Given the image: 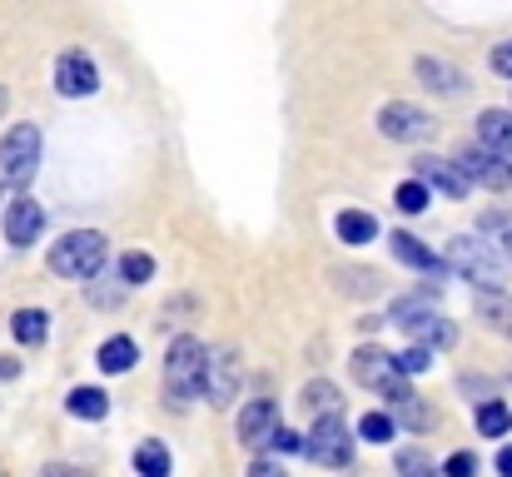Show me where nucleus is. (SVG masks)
<instances>
[{
    "label": "nucleus",
    "instance_id": "1",
    "mask_svg": "<svg viewBox=\"0 0 512 477\" xmlns=\"http://www.w3.org/2000/svg\"><path fill=\"white\" fill-rule=\"evenodd\" d=\"M204 363H209V348L194 338V333H179L165 353V398L170 408H184L189 398L204 393Z\"/></svg>",
    "mask_w": 512,
    "mask_h": 477
},
{
    "label": "nucleus",
    "instance_id": "2",
    "mask_svg": "<svg viewBox=\"0 0 512 477\" xmlns=\"http://www.w3.org/2000/svg\"><path fill=\"white\" fill-rule=\"evenodd\" d=\"M105 254H110V239L100 229H75V234L55 239L50 274H60V279H95L100 264H105Z\"/></svg>",
    "mask_w": 512,
    "mask_h": 477
},
{
    "label": "nucleus",
    "instance_id": "3",
    "mask_svg": "<svg viewBox=\"0 0 512 477\" xmlns=\"http://www.w3.org/2000/svg\"><path fill=\"white\" fill-rule=\"evenodd\" d=\"M448 269H458L463 279H473L483 294H493V289L508 284V264H503L498 249H493L488 239H478V234H458V239L448 244Z\"/></svg>",
    "mask_w": 512,
    "mask_h": 477
},
{
    "label": "nucleus",
    "instance_id": "4",
    "mask_svg": "<svg viewBox=\"0 0 512 477\" xmlns=\"http://www.w3.org/2000/svg\"><path fill=\"white\" fill-rule=\"evenodd\" d=\"M40 169V130L35 125H15L0 140V184H30Z\"/></svg>",
    "mask_w": 512,
    "mask_h": 477
},
{
    "label": "nucleus",
    "instance_id": "5",
    "mask_svg": "<svg viewBox=\"0 0 512 477\" xmlns=\"http://www.w3.org/2000/svg\"><path fill=\"white\" fill-rule=\"evenodd\" d=\"M304 458H314V463H324V468H348V463H353V438H348V423H343L339 413L314 423V433H309V443H304Z\"/></svg>",
    "mask_w": 512,
    "mask_h": 477
},
{
    "label": "nucleus",
    "instance_id": "6",
    "mask_svg": "<svg viewBox=\"0 0 512 477\" xmlns=\"http://www.w3.org/2000/svg\"><path fill=\"white\" fill-rule=\"evenodd\" d=\"M378 130H383L388 140L418 145V140L433 135V120H428V110H418V105H408V100H388V105L378 110Z\"/></svg>",
    "mask_w": 512,
    "mask_h": 477
},
{
    "label": "nucleus",
    "instance_id": "7",
    "mask_svg": "<svg viewBox=\"0 0 512 477\" xmlns=\"http://www.w3.org/2000/svg\"><path fill=\"white\" fill-rule=\"evenodd\" d=\"M453 164H458V174H463L468 184H483V189H493V194H508L512 189V164L498 155H488L483 145H478V150H463Z\"/></svg>",
    "mask_w": 512,
    "mask_h": 477
},
{
    "label": "nucleus",
    "instance_id": "8",
    "mask_svg": "<svg viewBox=\"0 0 512 477\" xmlns=\"http://www.w3.org/2000/svg\"><path fill=\"white\" fill-rule=\"evenodd\" d=\"M55 90H60L65 100H85V95H95V90H100V70H95V60L80 55V50H65V55L55 60Z\"/></svg>",
    "mask_w": 512,
    "mask_h": 477
},
{
    "label": "nucleus",
    "instance_id": "9",
    "mask_svg": "<svg viewBox=\"0 0 512 477\" xmlns=\"http://www.w3.org/2000/svg\"><path fill=\"white\" fill-rule=\"evenodd\" d=\"M204 393L214 408H229V398H239V358L229 348H214L204 363Z\"/></svg>",
    "mask_w": 512,
    "mask_h": 477
},
{
    "label": "nucleus",
    "instance_id": "10",
    "mask_svg": "<svg viewBox=\"0 0 512 477\" xmlns=\"http://www.w3.org/2000/svg\"><path fill=\"white\" fill-rule=\"evenodd\" d=\"M274 433H279V403H274V398L244 403V413H239V443H244V448H264Z\"/></svg>",
    "mask_w": 512,
    "mask_h": 477
},
{
    "label": "nucleus",
    "instance_id": "11",
    "mask_svg": "<svg viewBox=\"0 0 512 477\" xmlns=\"http://www.w3.org/2000/svg\"><path fill=\"white\" fill-rule=\"evenodd\" d=\"M413 179L423 184V189H438V194H448V199H468V179L458 174V164L453 159H413Z\"/></svg>",
    "mask_w": 512,
    "mask_h": 477
},
{
    "label": "nucleus",
    "instance_id": "12",
    "mask_svg": "<svg viewBox=\"0 0 512 477\" xmlns=\"http://www.w3.org/2000/svg\"><path fill=\"white\" fill-rule=\"evenodd\" d=\"M40 229H45V209L35 199H10V209H5V239L15 249H30L40 239Z\"/></svg>",
    "mask_w": 512,
    "mask_h": 477
},
{
    "label": "nucleus",
    "instance_id": "13",
    "mask_svg": "<svg viewBox=\"0 0 512 477\" xmlns=\"http://www.w3.org/2000/svg\"><path fill=\"white\" fill-rule=\"evenodd\" d=\"M388 249L408 264V269H418V274H433V279H448V264L428 249V244H418L408 229H398V234H388Z\"/></svg>",
    "mask_w": 512,
    "mask_h": 477
},
{
    "label": "nucleus",
    "instance_id": "14",
    "mask_svg": "<svg viewBox=\"0 0 512 477\" xmlns=\"http://www.w3.org/2000/svg\"><path fill=\"white\" fill-rule=\"evenodd\" d=\"M408 338H413V348L438 353V348H453L458 343V328H453V318H443L433 309V314H423L418 323H408Z\"/></svg>",
    "mask_w": 512,
    "mask_h": 477
},
{
    "label": "nucleus",
    "instance_id": "15",
    "mask_svg": "<svg viewBox=\"0 0 512 477\" xmlns=\"http://www.w3.org/2000/svg\"><path fill=\"white\" fill-rule=\"evenodd\" d=\"M353 378L363 383V388H383L388 378H398V368H393V353H383V348H358L353 353Z\"/></svg>",
    "mask_w": 512,
    "mask_h": 477
},
{
    "label": "nucleus",
    "instance_id": "16",
    "mask_svg": "<svg viewBox=\"0 0 512 477\" xmlns=\"http://www.w3.org/2000/svg\"><path fill=\"white\" fill-rule=\"evenodd\" d=\"M478 140H483V150L498 159H508L512 164V115L508 110H483V120H478Z\"/></svg>",
    "mask_w": 512,
    "mask_h": 477
},
{
    "label": "nucleus",
    "instance_id": "17",
    "mask_svg": "<svg viewBox=\"0 0 512 477\" xmlns=\"http://www.w3.org/2000/svg\"><path fill=\"white\" fill-rule=\"evenodd\" d=\"M418 80H423L428 90H438V95H463V90H468L463 70L448 65V60H438V55H423V60H418Z\"/></svg>",
    "mask_w": 512,
    "mask_h": 477
},
{
    "label": "nucleus",
    "instance_id": "18",
    "mask_svg": "<svg viewBox=\"0 0 512 477\" xmlns=\"http://www.w3.org/2000/svg\"><path fill=\"white\" fill-rule=\"evenodd\" d=\"M135 358H140V348H135V338H125V333H115V338H105L100 343V368L105 373H130L135 368Z\"/></svg>",
    "mask_w": 512,
    "mask_h": 477
},
{
    "label": "nucleus",
    "instance_id": "19",
    "mask_svg": "<svg viewBox=\"0 0 512 477\" xmlns=\"http://www.w3.org/2000/svg\"><path fill=\"white\" fill-rule=\"evenodd\" d=\"M65 408H70L75 418H85V423H100V418L110 413V398H105L100 388H70Z\"/></svg>",
    "mask_w": 512,
    "mask_h": 477
},
{
    "label": "nucleus",
    "instance_id": "20",
    "mask_svg": "<svg viewBox=\"0 0 512 477\" xmlns=\"http://www.w3.org/2000/svg\"><path fill=\"white\" fill-rule=\"evenodd\" d=\"M334 229H339L343 244H368V239H378V219H373V214H363V209H343Z\"/></svg>",
    "mask_w": 512,
    "mask_h": 477
},
{
    "label": "nucleus",
    "instance_id": "21",
    "mask_svg": "<svg viewBox=\"0 0 512 477\" xmlns=\"http://www.w3.org/2000/svg\"><path fill=\"white\" fill-rule=\"evenodd\" d=\"M135 473L140 477H170V448L160 438H145L135 448Z\"/></svg>",
    "mask_w": 512,
    "mask_h": 477
},
{
    "label": "nucleus",
    "instance_id": "22",
    "mask_svg": "<svg viewBox=\"0 0 512 477\" xmlns=\"http://www.w3.org/2000/svg\"><path fill=\"white\" fill-rule=\"evenodd\" d=\"M10 333H15L25 348H40L45 333H50V314H40V309H20V314L10 318Z\"/></svg>",
    "mask_w": 512,
    "mask_h": 477
},
{
    "label": "nucleus",
    "instance_id": "23",
    "mask_svg": "<svg viewBox=\"0 0 512 477\" xmlns=\"http://www.w3.org/2000/svg\"><path fill=\"white\" fill-rule=\"evenodd\" d=\"M304 408H314L319 418H334V413H339V388H334L329 378L304 383Z\"/></svg>",
    "mask_w": 512,
    "mask_h": 477
},
{
    "label": "nucleus",
    "instance_id": "24",
    "mask_svg": "<svg viewBox=\"0 0 512 477\" xmlns=\"http://www.w3.org/2000/svg\"><path fill=\"white\" fill-rule=\"evenodd\" d=\"M478 433H483V438H503V433H512V408L508 403L488 398V403L478 408Z\"/></svg>",
    "mask_w": 512,
    "mask_h": 477
},
{
    "label": "nucleus",
    "instance_id": "25",
    "mask_svg": "<svg viewBox=\"0 0 512 477\" xmlns=\"http://www.w3.org/2000/svg\"><path fill=\"white\" fill-rule=\"evenodd\" d=\"M150 279H155V259H150L145 249H130V254L120 259V284L135 289V284H150Z\"/></svg>",
    "mask_w": 512,
    "mask_h": 477
},
{
    "label": "nucleus",
    "instance_id": "26",
    "mask_svg": "<svg viewBox=\"0 0 512 477\" xmlns=\"http://www.w3.org/2000/svg\"><path fill=\"white\" fill-rule=\"evenodd\" d=\"M423 314H433V304L423 299V294H408V299H393L388 304V318L398 323V328H408V323H418Z\"/></svg>",
    "mask_w": 512,
    "mask_h": 477
},
{
    "label": "nucleus",
    "instance_id": "27",
    "mask_svg": "<svg viewBox=\"0 0 512 477\" xmlns=\"http://www.w3.org/2000/svg\"><path fill=\"white\" fill-rule=\"evenodd\" d=\"M393 433H398V423H393L388 413H363V418H358V438H363V443H388Z\"/></svg>",
    "mask_w": 512,
    "mask_h": 477
},
{
    "label": "nucleus",
    "instance_id": "28",
    "mask_svg": "<svg viewBox=\"0 0 512 477\" xmlns=\"http://www.w3.org/2000/svg\"><path fill=\"white\" fill-rule=\"evenodd\" d=\"M398 477H438V463L423 448H403L398 453Z\"/></svg>",
    "mask_w": 512,
    "mask_h": 477
},
{
    "label": "nucleus",
    "instance_id": "29",
    "mask_svg": "<svg viewBox=\"0 0 512 477\" xmlns=\"http://www.w3.org/2000/svg\"><path fill=\"white\" fill-rule=\"evenodd\" d=\"M388 418H393V423H408L413 433H428V428H433V408H423L418 398H408V403H403V408H393Z\"/></svg>",
    "mask_w": 512,
    "mask_h": 477
},
{
    "label": "nucleus",
    "instance_id": "30",
    "mask_svg": "<svg viewBox=\"0 0 512 477\" xmlns=\"http://www.w3.org/2000/svg\"><path fill=\"white\" fill-rule=\"evenodd\" d=\"M393 204H398L403 214H423V209H428V189H423L418 179H403L398 194H393Z\"/></svg>",
    "mask_w": 512,
    "mask_h": 477
},
{
    "label": "nucleus",
    "instance_id": "31",
    "mask_svg": "<svg viewBox=\"0 0 512 477\" xmlns=\"http://www.w3.org/2000/svg\"><path fill=\"white\" fill-rule=\"evenodd\" d=\"M393 368H398V378L428 373V368H433V353H428V348H403V353H393Z\"/></svg>",
    "mask_w": 512,
    "mask_h": 477
},
{
    "label": "nucleus",
    "instance_id": "32",
    "mask_svg": "<svg viewBox=\"0 0 512 477\" xmlns=\"http://www.w3.org/2000/svg\"><path fill=\"white\" fill-rule=\"evenodd\" d=\"M478 314L488 323H512V294H483L478 299Z\"/></svg>",
    "mask_w": 512,
    "mask_h": 477
},
{
    "label": "nucleus",
    "instance_id": "33",
    "mask_svg": "<svg viewBox=\"0 0 512 477\" xmlns=\"http://www.w3.org/2000/svg\"><path fill=\"white\" fill-rule=\"evenodd\" d=\"M443 477H478V458H473V453H453V458L443 463Z\"/></svg>",
    "mask_w": 512,
    "mask_h": 477
},
{
    "label": "nucleus",
    "instance_id": "34",
    "mask_svg": "<svg viewBox=\"0 0 512 477\" xmlns=\"http://www.w3.org/2000/svg\"><path fill=\"white\" fill-rule=\"evenodd\" d=\"M378 393L388 398V408H403V403L413 398V388H408V378H388V383H383Z\"/></svg>",
    "mask_w": 512,
    "mask_h": 477
},
{
    "label": "nucleus",
    "instance_id": "35",
    "mask_svg": "<svg viewBox=\"0 0 512 477\" xmlns=\"http://www.w3.org/2000/svg\"><path fill=\"white\" fill-rule=\"evenodd\" d=\"M269 443H274L279 453H304V443H299V433H289V428H279V433H274Z\"/></svg>",
    "mask_w": 512,
    "mask_h": 477
},
{
    "label": "nucleus",
    "instance_id": "36",
    "mask_svg": "<svg viewBox=\"0 0 512 477\" xmlns=\"http://www.w3.org/2000/svg\"><path fill=\"white\" fill-rule=\"evenodd\" d=\"M493 70H498V75H508V80H512V40H508V45H498V50H493Z\"/></svg>",
    "mask_w": 512,
    "mask_h": 477
},
{
    "label": "nucleus",
    "instance_id": "37",
    "mask_svg": "<svg viewBox=\"0 0 512 477\" xmlns=\"http://www.w3.org/2000/svg\"><path fill=\"white\" fill-rule=\"evenodd\" d=\"M249 477H289V473H284L279 463H269V458H259V463L249 468Z\"/></svg>",
    "mask_w": 512,
    "mask_h": 477
},
{
    "label": "nucleus",
    "instance_id": "38",
    "mask_svg": "<svg viewBox=\"0 0 512 477\" xmlns=\"http://www.w3.org/2000/svg\"><path fill=\"white\" fill-rule=\"evenodd\" d=\"M498 259H512V219L503 224V234H498Z\"/></svg>",
    "mask_w": 512,
    "mask_h": 477
},
{
    "label": "nucleus",
    "instance_id": "39",
    "mask_svg": "<svg viewBox=\"0 0 512 477\" xmlns=\"http://www.w3.org/2000/svg\"><path fill=\"white\" fill-rule=\"evenodd\" d=\"M40 477H90V473H80V468H65V463H50Z\"/></svg>",
    "mask_w": 512,
    "mask_h": 477
},
{
    "label": "nucleus",
    "instance_id": "40",
    "mask_svg": "<svg viewBox=\"0 0 512 477\" xmlns=\"http://www.w3.org/2000/svg\"><path fill=\"white\" fill-rule=\"evenodd\" d=\"M498 473H503V477H512V443H508V448H503V453H498Z\"/></svg>",
    "mask_w": 512,
    "mask_h": 477
},
{
    "label": "nucleus",
    "instance_id": "41",
    "mask_svg": "<svg viewBox=\"0 0 512 477\" xmlns=\"http://www.w3.org/2000/svg\"><path fill=\"white\" fill-rule=\"evenodd\" d=\"M15 373H20V363H15V358H0V383H5V378H15Z\"/></svg>",
    "mask_w": 512,
    "mask_h": 477
},
{
    "label": "nucleus",
    "instance_id": "42",
    "mask_svg": "<svg viewBox=\"0 0 512 477\" xmlns=\"http://www.w3.org/2000/svg\"><path fill=\"white\" fill-rule=\"evenodd\" d=\"M0 110H5V90H0Z\"/></svg>",
    "mask_w": 512,
    "mask_h": 477
}]
</instances>
